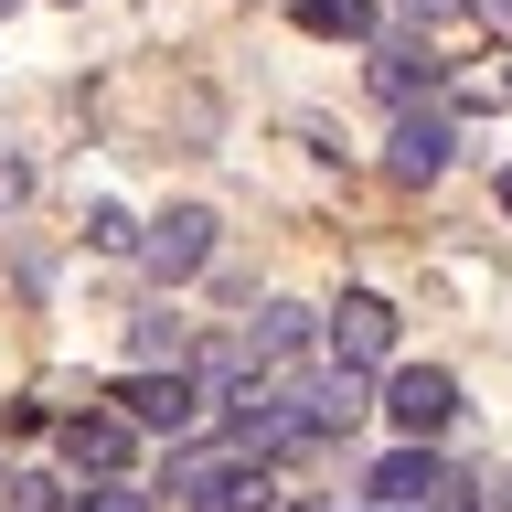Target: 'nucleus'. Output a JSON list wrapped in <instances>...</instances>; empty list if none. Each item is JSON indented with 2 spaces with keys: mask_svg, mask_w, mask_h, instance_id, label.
<instances>
[{
  "mask_svg": "<svg viewBox=\"0 0 512 512\" xmlns=\"http://www.w3.org/2000/svg\"><path fill=\"white\" fill-rule=\"evenodd\" d=\"M171 491L192 512H256L267 502V459H246V448H182L171 459Z\"/></svg>",
  "mask_w": 512,
  "mask_h": 512,
  "instance_id": "1",
  "label": "nucleus"
},
{
  "mask_svg": "<svg viewBox=\"0 0 512 512\" xmlns=\"http://www.w3.org/2000/svg\"><path fill=\"white\" fill-rule=\"evenodd\" d=\"M139 256H150V278H160V288L203 278V267H214V214H203V203H171V214L139 235Z\"/></svg>",
  "mask_w": 512,
  "mask_h": 512,
  "instance_id": "2",
  "label": "nucleus"
},
{
  "mask_svg": "<svg viewBox=\"0 0 512 512\" xmlns=\"http://www.w3.org/2000/svg\"><path fill=\"white\" fill-rule=\"evenodd\" d=\"M384 416L406 427V448H427V438L448 427V416H459V384H448L438 363H406V374L384 384Z\"/></svg>",
  "mask_w": 512,
  "mask_h": 512,
  "instance_id": "3",
  "label": "nucleus"
},
{
  "mask_svg": "<svg viewBox=\"0 0 512 512\" xmlns=\"http://www.w3.org/2000/svg\"><path fill=\"white\" fill-rule=\"evenodd\" d=\"M374 502L384 512H459V480L438 470V448H395L374 470Z\"/></svg>",
  "mask_w": 512,
  "mask_h": 512,
  "instance_id": "4",
  "label": "nucleus"
},
{
  "mask_svg": "<svg viewBox=\"0 0 512 512\" xmlns=\"http://www.w3.org/2000/svg\"><path fill=\"white\" fill-rule=\"evenodd\" d=\"M118 416L150 427V438H182L192 416H203V384H192V374H128L118 384Z\"/></svg>",
  "mask_w": 512,
  "mask_h": 512,
  "instance_id": "5",
  "label": "nucleus"
},
{
  "mask_svg": "<svg viewBox=\"0 0 512 512\" xmlns=\"http://www.w3.org/2000/svg\"><path fill=\"white\" fill-rule=\"evenodd\" d=\"M320 331H331V363H352V374H363V363H384V352H395V299L352 288V299L320 320Z\"/></svg>",
  "mask_w": 512,
  "mask_h": 512,
  "instance_id": "6",
  "label": "nucleus"
},
{
  "mask_svg": "<svg viewBox=\"0 0 512 512\" xmlns=\"http://www.w3.org/2000/svg\"><path fill=\"white\" fill-rule=\"evenodd\" d=\"M448 150H459V118H448V107H406V118H395V150H384V171H395V182H438Z\"/></svg>",
  "mask_w": 512,
  "mask_h": 512,
  "instance_id": "7",
  "label": "nucleus"
},
{
  "mask_svg": "<svg viewBox=\"0 0 512 512\" xmlns=\"http://www.w3.org/2000/svg\"><path fill=\"white\" fill-rule=\"evenodd\" d=\"M64 459L86 480H118V459H128V416H64Z\"/></svg>",
  "mask_w": 512,
  "mask_h": 512,
  "instance_id": "8",
  "label": "nucleus"
},
{
  "mask_svg": "<svg viewBox=\"0 0 512 512\" xmlns=\"http://www.w3.org/2000/svg\"><path fill=\"white\" fill-rule=\"evenodd\" d=\"M299 342H310V310H299V299H267V310L246 320V363H288Z\"/></svg>",
  "mask_w": 512,
  "mask_h": 512,
  "instance_id": "9",
  "label": "nucleus"
},
{
  "mask_svg": "<svg viewBox=\"0 0 512 512\" xmlns=\"http://www.w3.org/2000/svg\"><path fill=\"white\" fill-rule=\"evenodd\" d=\"M288 22L320 32V43H363L374 32V0H288Z\"/></svg>",
  "mask_w": 512,
  "mask_h": 512,
  "instance_id": "10",
  "label": "nucleus"
},
{
  "mask_svg": "<svg viewBox=\"0 0 512 512\" xmlns=\"http://www.w3.org/2000/svg\"><path fill=\"white\" fill-rule=\"evenodd\" d=\"M427 75H438V64L416 54V43H384V54H374V96H395V107H406V96L427 86Z\"/></svg>",
  "mask_w": 512,
  "mask_h": 512,
  "instance_id": "11",
  "label": "nucleus"
},
{
  "mask_svg": "<svg viewBox=\"0 0 512 512\" xmlns=\"http://www.w3.org/2000/svg\"><path fill=\"white\" fill-rule=\"evenodd\" d=\"M86 246H107V256H128V246H139V224H128L118 203H96V214H86Z\"/></svg>",
  "mask_w": 512,
  "mask_h": 512,
  "instance_id": "12",
  "label": "nucleus"
},
{
  "mask_svg": "<svg viewBox=\"0 0 512 512\" xmlns=\"http://www.w3.org/2000/svg\"><path fill=\"white\" fill-rule=\"evenodd\" d=\"M75 512H150V491H128V480H96Z\"/></svg>",
  "mask_w": 512,
  "mask_h": 512,
  "instance_id": "13",
  "label": "nucleus"
},
{
  "mask_svg": "<svg viewBox=\"0 0 512 512\" xmlns=\"http://www.w3.org/2000/svg\"><path fill=\"white\" fill-rule=\"evenodd\" d=\"M11 512H64V491L43 470H22V480H11Z\"/></svg>",
  "mask_w": 512,
  "mask_h": 512,
  "instance_id": "14",
  "label": "nucleus"
},
{
  "mask_svg": "<svg viewBox=\"0 0 512 512\" xmlns=\"http://www.w3.org/2000/svg\"><path fill=\"white\" fill-rule=\"evenodd\" d=\"M480 512H512V459H502V470H480Z\"/></svg>",
  "mask_w": 512,
  "mask_h": 512,
  "instance_id": "15",
  "label": "nucleus"
},
{
  "mask_svg": "<svg viewBox=\"0 0 512 512\" xmlns=\"http://www.w3.org/2000/svg\"><path fill=\"white\" fill-rule=\"evenodd\" d=\"M395 11H406V22H416V32H438V22H448V11H459V0H395Z\"/></svg>",
  "mask_w": 512,
  "mask_h": 512,
  "instance_id": "16",
  "label": "nucleus"
},
{
  "mask_svg": "<svg viewBox=\"0 0 512 512\" xmlns=\"http://www.w3.org/2000/svg\"><path fill=\"white\" fill-rule=\"evenodd\" d=\"M22 192H32V171H22V160H0V203H22Z\"/></svg>",
  "mask_w": 512,
  "mask_h": 512,
  "instance_id": "17",
  "label": "nucleus"
},
{
  "mask_svg": "<svg viewBox=\"0 0 512 512\" xmlns=\"http://www.w3.org/2000/svg\"><path fill=\"white\" fill-rule=\"evenodd\" d=\"M470 11H480V22H491V32H512V0H470Z\"/></svg>",
  "mask_w": 512,
  "mask_h": 512,
  "instance_id": "18",
  "label": "nucleus"
},
{
  "mask_svg": "<svg viewBox=\"0 0 512 512\" xmlns=\"http://www.w3.org/2000/svg\"><path fill=\"white\" fill-rule=\"evenodd\" d=\"M288 512H331V502H288Z\"/></svg>",
  "mask_w": 512,
  "mask_h": 512,
  "instance_id": "19",
  "label": "nucleus"
},
{
  "mask_svg": "<svg viewBox=\"0 0 512 512\" xmlns=\"http://www.w3.org/2000/svg\"><path fill=\"white\" fill-rule=\"evenodd\" d=\"M502 214H512V171H502Z\"/></svg>",
  "mask_w": 512,
  "mask_h": 512,
  "instance_id": "20",
  "label": "nucleus"
},
{
  "mask_svg": "<svg viewBox=\"0 0 512 512\" xmlns=\"http://www.w3.org/2000/svg\"><path fill=\"white\" fill-rule=\"evenodd\" d=\"M0 11H11V0H0Z\"/></svg>",
  "mask_w": 512,
  "mask_h": 512,
  "instance_id": "21",
  "label": "nucleus"
}]
</instances>
